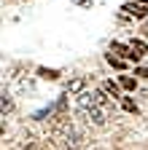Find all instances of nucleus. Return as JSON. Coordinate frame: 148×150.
<instances>
[{
	"label": "nucleus",
	"instance_id": "11",
	"mask_svg": "<svg viewBox=\"0 0 148 150\" xmlns=\"http://www.w3.org/2000/svg\"><path fill=\"white\" fill-rule=\"evenodd\" d=\"M143 32H145V35H148V19H145V30H143Z\"/></svg>",
	"mask_w": 148,
	"mask_h": 150
},
{
	"label": "nucleus",
	"instance_id": "6",
	"mask_svg": "<svg viewBox=\"0 0 148 150\" xmlns=\"http://www.w3.org/2000/svg\"><path fill=\"white\" fill-rule=\"evenodd\" d=\"M132 48H135L140 56H148V46H145L143 40H132Z\"/></svg>",
	"mask_w": 148,
	"mask_h": 150
},
{
	"label": "nucleus",
	"instance_id": "9",
	"mask_svg": "<svg viewBox=\"0 0 148 150\" xmlns=\"http://www.w3.org/2000/svg\"><path fill=\"white\" fill-rule=\"evenodd\" d=\"M121 105H124V110H127V112H137V105H135L132 99H129V97H127V99H124Z\"/></svg>",
	"mask_w": 148,
	"mask_h": 150
},
{
	"label": "nucleus",
	"instance_id": "1",
	"mask_svg": "<svg viewBox=\"0 0 148 150\" xmlns=\"http://www.w3.org/2000/svg\"><path fill=\"white\" fill-rule=\"evenodd\" d=\"M124 11H127L129 16H135V19H148V8H145V3H127Z\"/></svg>",
	"mask_w": 148,
	"mask_h": 150
},
{
	"label": "nucleus",
	"instance_id": "7",
	"mask_svg": "<svg viewBox=\"0 0 148 150\" xmlns=\"http://www.w3.org/2000/svg\"><path fill=\"white\" fill-rule=\"evenodd\" d=\"M108 62L113 64L116 70H124V59H119V56H113V54H108Z\"/></svg>",
	"mask_w": 148,
	"mask_h": 150
},
{
	"label": "nucleus",
	"instance_id": "10",
	"mask_svg": "<svg viewBox=\"0 0 148 150\" xmlns=\"http://www.w3.org/2000/svg\"><path fill=\"white\" fill-rule=\"evenodd\" d=\"M135 72H137V75H143V78H148V70H145V67H137Z\"/></svg>",
	"mask_w": 148,
	"mask_h": 150
},
{
	"label": "nucleus",
	"instance_id": "5",
	"mask_svg": "<svg viewBox=\"0 0 148 150\" xmlns=\"http://www.w3.org/2000/svg\"><path fill=\"white\" fill-rule=\"evenodd\" d=\"M121 86H124L127 91H135V88H137V81L129 78V75H124V78H121Z\"/></svg>",
	"mask_w": 148,
	"mask_h": 150
},
{
	"label": "nucleus",
	"instance_id": "8",
	"mask_svg": "<svg viewBox=\"0 0 148 150\" xmlns=\"http://www.w3.org/2000/svg\"><path fill=\"white\" fill-rule=\"evenodd\" d=\"M38 72H41V75H43V78H49V81H54V78H57V75H59V72H57V70H46V67H41V70H38Z\"/></svg>",
	"mask_w": 148,
	"mask_h": 150
},
{
	"label": "nucleus",
	"instance_id": "3",
	"mask_svg": "<svg viewBox=\"0 0 148 150\" xmlns=\"http://www.w3.org/2000/svg\"><path fill=\"white\" fill-rule=\"evenodd\" d=\"M70 150H76L78 145H81V134H78V131H70V134H67V142H65Z\"/></svg>",
	"mask_w": 148,
	"mask_h": 150
},
{
	"label": "nucleus",
	"instance_id": "4",
	"mask_svg": "<svg viewBox=\"0 0 148 150\" xmlns=\"http://www.w3.org/2000/svg\"><path fill=\"white\" fill-rule=\"evenodd\" d=\"M102 91H105V94H113V97H119V83L105 81V83H102Z\"/></svg>",
	"mask_w": 148,
	"mask_h": 150
},
{
	"label": "nucleus",
	"instance_id": "12",
	"mask_svg": "<svg viewBox=\"0 0 148 150\" xmlns=\"http://www.w3.org/2000/svg\"><path fill=\"white\" fill-rule=\"evenodd\" d=\"M143 3H145V6H148V0H143Z\"/></svg>",
	"mask_w": 148,
	"mask_h": 150
},
{
	"label": "nucleus",
	"instance_id": "2",
	"mask_svg": "<svg viewBox=\"0 0 148 150\" xmlns=\"http://www.w3.org/2000/svg\"><path fill=\"white\" fill-rule=\"evenodd\" d=\"M84 88H86V78H73L67 83V94H81Z\"/></svg>",
	"mask_w": 148,
	"mask_h": 150
}]
</instances>
